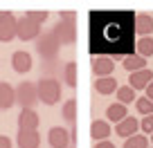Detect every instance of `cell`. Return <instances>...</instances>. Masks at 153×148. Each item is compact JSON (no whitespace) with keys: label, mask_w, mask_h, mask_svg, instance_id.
<instances>
[{"label":"cell","mask_w":153,"mask_h":148,"mask_svg":"<svg viewBox=\"0 0 153 148\" xmlns=\"http://www.w3.org/2000/svg\"><path fill=\"white\" fill-rule=\"evenodd\" d=\"M36 92H38V101H43L45 105H54L61 101V83L54 79H41L36 83Z\"/></svg>","instance_id":"obj_1"},{"label":"cell","mask_w":153,"mask_h":148,"mask_svg":"<svg viewBox=\"0 0 153 148\" xmlns=\"http://www.w3.org/2000/svg\"><path fill=\"white\" fill-rule=\"evenodd\" d=\"M38 101V92H36V83L32 81H23L16 88V103H20L23 110H34V103Z\"/></svg>","instance_id":"obj_2"},{"label":"cell","mask_w":153,"mask_h":148,"mask_svg":"<svg viewBox=\"0 0 153 148\" xmlns=\"http://www.w3.org/2000/svg\"><path fill=\"white\" fill-rule=\"evenodd\" d=\"M56 36L61 43H72L74 40V14H61V23L56 25Z\"/></svg>","instance_id":"obj_3"},{"label":"cell","mask_w":153,"mask_h":148,"mask_svg":"<svg viewBox=\"0 0 153 148\" xmlns=\"http://www.w3.org/2000/svg\"><path fill=\"white\" fill-rule=\"evenodd\" d=\"M38 34H41V27L34 23H29L27 18H16V38H20L25 43V40H34L38 38Z\"/></svg>","instance_id":"obj_4"},{"label":"cell","mask_w":153,"mask_h":148,"mask_svg":"<svg viewBox=\"0 0 153 148\" xmlns=\"http://www.w3.org/2000/svg\"><path fill=\"white\" fill-rule=\"evenodd\" d=\"M90 70L97 79H104V77H110L115 70V61L113 56H92L90 61Z\"/></svg>","instance_id":"obj_5"},{"label":"cell","mask_w":153,"mask_h":148,"mask_svg":"<svg viewBox=\"0 0 153 148\" xmlns=\"http://www.w3.org/2000/svg\"><path fill=\"white\" fill-rule=\"evenodd\" d=\"M34 61H32V54L25 52V49H18V52L11 54V67H14L16 74H27L32 70Z\"/></svg>","instance_id":"obj_6"},{"label":"cell","mask_w":153,"mask_h":148,"mask_svg":"<svg viewBox=\"0 0 153 148\" xmlns=\"http://www.w3.org/2000/svg\"><path fill=\"white\" fill-rule=\"evenodd\" d=\"M48 144L50 148H70V135L65 128L61 126H54L48 130Z\"/></svg>","instance_id":"obj_7"},{"label":"cell","mask_w":153,"mask_h":148,"mask_svg":"<svg viewBox=\"0 0 153 148\" xmlns=\"http://www.w3.org/2000/svg\"><path fill=\"white\" fill-rule=\"evenodd\" d=\"M151 81H153V72L146 67V70H140V72H133V74H131L128 77V88H133L135 92L137 90H146V85Z\"/></svg>","instance_id":"obj_8"},{"label":"cell","mask_w":153,"mask_h":148,"mask_svg":"<svg viewBox=\"0 0 153 148\" xmlns=\"http://www.w3.org/2000/svg\"><path fill=\"white\" fill-rule=\"evenodd\" d=\"M137 130H140V121L135 119V117H126L120 124H115V135H120V137H124V139L137 135Z\"/></svg>","instance_id":"obj_9"},{"label":"cell","mask_w":153,"mask_h":148,"mask_svg":"<svg viewBox=\"0 0 153 148\" xmlns=\"http://www.w3.org/2000/svg\"><path fill=\"white\" fill-rule=\"evenodd\" d=\"M16 144H18V148H38L41 146V135L36 130H18Z\"/></svg>","instance_id":"obj_10"},{"label":"cell","mask_w":153,"mask_h":148,"mask_svg":"<svg viewBox=\"0 0 153 148\" xmlns=\"http://www.w3.org/2000/svg\"><path fill=\"white\" fill-rule=\"evenodd\" d=\"M90 137L97 141H106V139L110 137V124L106 119H95L90 124Z\"/></svg>","instance_id":"obj_11"},{"label":"cell","mask_w":153,"mask_h":148,"mask_svg":"<svg viewBox=\"0 0 153 148\" xmlns=\"http://www.w3.org/2000/svg\"><path fill=\"white\" fill-rule=\"evenodd\" d=\"M16 105V88H11L9 83H0V110H9Z\"/></svg>","instance_id":"obj_12"},{"label":"cell","mask_w":153,"mask_h":148,"mask_svg":"<svg viewBox=\"0 0 153 148\" xmlns=\"http://www.w3.org/2000/svg\"><path fill=\"white\" fill-rule=\"evenodd\" d=\"M38 115L34 110H20L18 115V130H36L38 128Z\"/></svg>","instance_id":"obj_13"},{"label":"cell","mask_w":153,"mask_h":148,"mask_svg":"<svg viewBox=\"0 0 153 148\" xmlns=\"http://www.w3.org/2000/svg\"><path fill=\"white\" fill-rule=\"evenodd\" d=\"M135 32L140 36H151L153 34V16L151 14H137L135 16Z\"/></svg>","instance_id":"obj_14"},{"label":"cell","mask_w":153,"mask_h":148,"mask_svg":"<svg viewBox=\"0 0 153 148\" xmlns=\"http://www.w3.org/2000/svg\"><path fill=\"white\" fill-rule=\"evenodd\" d=\"M122 65H124V70L128 72V74H133V72L146 70V58L137 56V54H126V56L122 58Z\"/></svg>","instance_id":"obj_15"},{"label":"cell","mask_w":153,"mask_h":148,"mask_svg":"<svg viewBox=\"0 0 153 148\" xmlns=\"http://www.w3.org/2000/svg\"><path fill=\"white\" fill-rule=\"evenodd\" d=\"M126 117H128V112H126V105H122V103H110L106 108V119L113 121V124H120Z\"/></svg>","instance_id":"obj_16"},{"label":"cell","mask_w":153,"mask_h":148,"mask_svg":"<svg viewBox=\"0 0 153 148\" xmlns=\"http://www.w3.org/2000/svg\"><path fill=\"white\" fill-rule=\"evenodd\" d=\"M14 38H16V18L11 16L9 20L0 25V43H9Z\"/></svg>","instance_id":"obj_17"},{"label":"cell","mask_w":153,"mask_h":148,"mask_svg":"<svg viewBox=\"0 0 153 148\" xmlns=\"http://www.w3.org/2000/svg\"><path fill=\"white\" fill-rule=\"evenodd\" d=\"M117 81H115L113 77H104V79H97L95 81V90L99 92V94H113V92H117Z\"/></svg>","instance_id":"obj_18"},{"label":"cell","mask_w":153,"mask_h":148,"mask_svg":"<svg viewBox=\"0 0 153 148\" xmlns=\"http://www.w3.org/2000/svg\"><path fill=\"white\" fill-rule=\"evenodd\" d=\"M137 56H142V58H146V56H153V38L151 36H144V38H140L137 40Z\"/></svg>","instance_id":"obj_19"},{"label":"cell","mask_w":153,"mask_h":148,"mask_svg":"<svg viewBox=\"0 0 153 148\" xmlns=\"http://www.w3.org/2000/svg\"><path fill=\"white\" fill-rule=\"evenodd\" d=\"M135 99H137V96H135V90H133V88H128V85L117 88V103L128 105V103H133Z\"/></svg>","instance_id":"obj_20"},{"label":"cell","mask_w":153,"mask_h":148,"mask_svg":"<svg viewBox=\"0 0 153 148\" xmlns=\"http://www.w3.org/2000/svg\"><path fill=\"white\" fill-rule=\"evenodd\" d=\"M63 81H65L68 88H74L76 85V63H65L63 67Z\"/></svg>","instance_id":"obj_21"},{"label":"cell","mask_w":153,"mask_h":148,"mask_svg":"<svg viewBox=\"0 0 153 148\" xmlns=\"http://www.w3.org/2000/svg\"><path fill=\"white\" fill-rule=\"evenodd\" d=\"M124 148H149V139L144 135H133V137L124 139Z\"/></svg>","instance_id":"obj_22"},{"label":"cell","mask_w":153,"mask_h":148,"mask_svg":"<svg viewBox=\"0 0 153 148\" xmlns=\"http://www.w3.org/2000/svg\"><path fill=\"white\" fill-rule=\"evenodd\" d=\"M135 110H137L142 117H149V115H153V103L146 96H140V99H135Z\"/></svg>","instance_id":"obj_23"},{"label":"cell","mask_w":153,"mask_h":148,"mask_svg":"<svg viewBox=\"0 0 153 148\" xmlns=\"http://www.w3.org/2000/svg\"><path fill=\"white\" fill-rule=\"evenodd\" d=\"M63 119L74 124V119H76V101L74 99H68L65 103H63Z\"/></svg>","instance_id":"obj_24"},{"label":"cell","mask_w":153,"mask_h":148,"mask_svg":"<svg viewBox=\"0 0 153 148\" xmlns=\"http://www.w3.org/2000/svg\"><path fill=\"white\" fill-rule=\"evenodd\" d=\"M25 18H27L29 23H34V25H38V27H41V25L48 20V11H27V14H25Z\"/></svg>","instance_id":"obj_25"},{"label":"cell","mask_w":153,"mask_h":148,"mask_svg":"<svg viewBox=\"0 0 153 148\" xmlns=\"http://www.w3.org/2000/svg\"><path fill=\"white\" fill-rule=\"evenodd\" d=\"M140 128H142V133H144V135H151V133H153V115L144 117V119L140 121Z\"/></svg>","instance_id":"obj_26"},{"label":"cell","mask_w":153,"mask_h":148,"mask_svg":"<svg viewBox=\"0 0 153 148\" xmlns=\"http://www.w3.org/2000/svg\"><path fill=\"white\" fill-rule=\"evenodd\" d=\"M95 148H115V144L110 141V139H106V141H97Z\"/></svg>","instance_id":"obj_27"},{"label":"cell","mask_w":153,"mask_h":148,"mask_svg":"<svg viewBox=\"0 0 153 148\" xmlns=\"http://www.w3.org/2000/svg\"><path fill=\"white\" fill-rule=\"evenodd\" d=\"M0 148H11V139L5 137V135H0Z\"/></svg>","instance_id":"obj_28"},{"label":"cell","mask_w":153,"mask_h":148,"mask_svg":"<svg viewBox=\"0 0 153 148\" xmlns=\"http://www.w3.org/2000/svg\"><path fill=\"white\" fill-rule=\"evenodd\" d=\"M11 16H14V14H11V11H0V25L5 23V20H9Z\"/></svg>","instance_id":"obj_29"},{"label":"cell","mask_w":153,"mask_h":148,"mask_svg":"<svg viewBox=\"0 0 153 148\" xmlns=\"http://www.w3.org/2000/svg\"><path fill=\"white\" fill-rule=\"evenodd\" d=\"M146 99H149V101L153 103V81H151V83L146 85Z\"/></svg>","instance_id":"obj_30"},{"label":"cell","mask_w":153,"mask_h":148,"mask_svg":"<svg viewBox=\"0 0 153 148\" xmlns=\"http://www.w3.org/2000/svg\"><path fill=\"white\" fill-rule=\"evenodd\" d=\"M151 144H153V133H151Z\"/></svg>","instance_id":"obj_31"},{"label":"cell","mask_w":153,"mask_h":148,"mask_svg":"<svg viewBox=\"0 0 153 148\" xmlns=\"http://www.w3.org/2000/svg\"><path fill=\"white\" fill-rule=\"evenodd\" d=\"M70 148H72V146H70Z\"/></svg>","instance_id":"obj_32"}]
</instances>
